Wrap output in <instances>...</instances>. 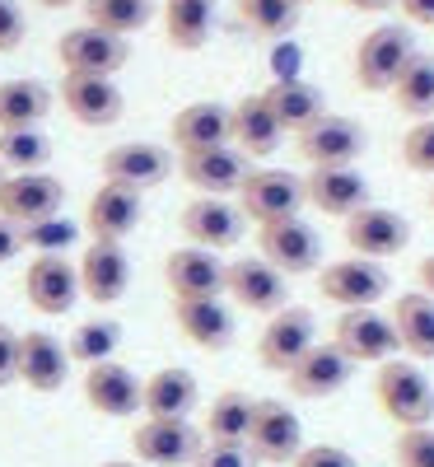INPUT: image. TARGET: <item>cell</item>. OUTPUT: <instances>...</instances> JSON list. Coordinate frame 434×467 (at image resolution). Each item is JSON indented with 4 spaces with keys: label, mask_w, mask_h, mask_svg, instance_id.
I'll return each instance as SVG.
<instances>
[{
    "label": "cell",
    "mask_w": 434,
    "mask_h": 467,
    "mask_svg": "<svg viewBox=\"0 0 434 467\" xmlns=\"http://www.w3.org/2000/svg\"><path fill=\"white\" fill-rule=\"evenodd\" d=\"M416 290H425V295L434 299V253L416 262Z\"/></svg>",
    "instance_id": "f907efd6"
},
{
    "label": "cell",
    "mask_w": 434,
    "mask_h": 467,
    "mask_svg": "<svg viewBox=\"0 0 434 467\" xmlns=\"http://www.w3.org/2000/svg\"><path fill=\"white\" fill-rule=\"evenodd\" d=\"M318 295L336 308H378V299L392 295V276L383 262L341 257V262L318 266Z\"/></svg>",
    "instance_id": "ba28073f"
},
{
    "label": "cell",
    "mask_w": 434,
    "mask_h": 467,
    "mask_svg": "<svg viewBox=\"0 0 434 467\" xmlns=\"http://www.w3.org/2000/svg\"><path fill=\"white\" fill-rule=\"evenodd\" d=\"M19 253H24V229L10 224V220H0V266L15 262Z\"/></svg>",
    "instance_id": "c3c4849f"
},
{
    "label": "cell",
    "mask_w": 434,
    "mask_h": 467,
    "mask_svg": "<svg viewBox=\"0 0 434 467\" xmlns=\"http://www.w3.org/2000/svg\"><path fill=\"white\" fill-rule=\"evenodd\" d=\"M262 94H266V103H271V112H275V122L285 127V136L308 131V127L327 112L323 89L313 85V80H299V75H281V80H271Z\"/></svg>",
    "instance_id": "1f68e13d"
},
{
    "label": "cell",
    "mask_w": 434,
    "mask_h": 467,
    "mask_svg": "<svg viewBox=\"0 0 434 467\" xmlns=\"http://www.w3.org/2000/svg\"><path fill=\"white\" fill-rule=\"evenodd\" d=\"M117 346H122V323L117 318H89V323H80L70 332V341H66V350H70V360L75 365H103V360H117Z\"/></svg>",
    "instance_id": "74e56055"
},
{
    "label": "cell",
    "mask_w": 434,
    "mask_h": 467,
    "mask_svg": "<svg viewBox=\"0 0 434 467\" xmlns=\"http://www.w3.org/2000/svg\"><path fill=\"white\" fill-rule=\"evenodd\" d=\"M215 145H229V103H215V99H196L187 108L173 112L169 122V150L178 154H202V150H215Z\"/></svg>",
    "instance_id": "4316f807"
},
{
    "label": "cell",
    "mask_w": 434,
    "mask_h": 467,
    "mask_svg": "<svg viewBox=\"0 0 434 467\" xmlns=\"http://www.w3.org/2000/svg\"><path fill=\"white\" fill-rule=\"evenodd\" d=\"M392 462L398 467H434V425L398 431V440H392Z\"/></svg>",
    "instance_id": "7bdbcfd3"
},
{
    "label": "cell",
    "mask_w": 434,
    "mask_h": 467,
    "mask_svg": "<svg viewBox=\"0 0 434 467\" xmlns=\"http://www.w3.org/2000/svg\"><path fill=\"white\" fill-rule=\"evenodd\" d=\"M24 299L43 318H66L80 304V271L66 253H37L24 271Z\"/></svg>",
    "instance_id": "9a60e30c"
},
{
    "label": "cell",
    "mask_w": 434,
    "mask_h": 467,
    "mask_svg": "<svg viewBox=\"0 0 434 467\" xmlns=\"http://www.w3.org/2000/svg\"><path fill=\"white\" fill-rule=\"evenodd\" d=\"M294 5H299V10H304V5H313V0H294Z\"/></svg>",
    "instance_id": "9f6ffc18"
},
{
    "label": "cell",
    "mask_w": 434,
    "mask_h": 467,
    "mask_svg": "<svg viewBox=\"0 0 434 467\" xmlns=\"http://www.w3.org/2000/svg\"><path fill=\"white\" fill-rule=\"evenodd\" d=\"M248 449L262 467H290L304 449V420L290 411L285 398H257L253 425H248Z\"/></svg>",
    "instance_id": "52a82bcc"
},
{
    "label": "cell",
    "mask_w": 434,
    "mask_h": 467,
    "mask_svg": "<svg viewBox=\"0 0 434 467\" xmlns=\"http://www.w3.org/2000/svg\"><path fill=\"white\" fill-rule=\"evenodd\" d=\"M70 365H75L70 350L52 332H43V327L19 332V383L28 393H43V398L61 393L70 379Z\"/></svg>",
    "instance_id": "603a6c76"
},
{
    "label": "cell",
    "mask_w": 434,
    "mask_h": 467,
    "mask_svg": "<svg viewBox=\"0 0 434 467\" xmlns=\"http://www.w3.org/2000/svg\"><path fill=\"white\" fill-rule=\"evenodd\" d=\"M202 407V383L182 365L154 369L140 388V411L150 420H191V411Z\"/></svg>",
    "instance_id": "83f0119b"
},
{
    "label": "cell",
    "mask_w": 434,
    "mask_h": 467,
    "mask_svg": "<svg viewBox=\"0 0 434 467\" xmlns=\"http://www.w3.org/2000/svg\"><path fill=\"white\" fill-rule=\"evenodd\" d=\"M98 467H145V462H136V458H117V462H98Z\"/></svg>",
    "instance_id": "db71d44e"
},
{
    "label": "cell",
    "mask_w": 434,
    "mask_h": 467,
    "mask_svg": "<svg viewBox=\"0 0 434 467\" xmlns=\"http://www.w3.org/2000/svg\"><path fill=\"white\" fill-rule=\"evenodd\" d=\"M346 10H360V15H388L398 0H341Z\"/></svg>",
    "instance_id": "816d5d0a"
},
{
    "label": "cell",
    "mask_w": 434,
    "mask_h": 467,
    "mask_svg": "<svg viewBox=\"0 0 434 467\" xmlns=\"http://www.w3.org/2000/svg\"><path fill=\"white\" fill-rule=\"evenodd\" d=\"M239 24L253 37H290L299 28V5L294 0H233Z\"/></svg>",
    "instance_id": "f35d334b"
},
{
    "label": "cell",
    "mask_w": 434,
    "mask_h": 467,
    "mask_svg": "<svg viewBox=\"0 0 434 467\" xmlns=\"http://www.w3.org/2000/svg\"><path fill=\"white\" fill-rule=\"evenodd\" d=\"M290 467H360V458L341 444H304Z\"/></svg>",
    "instance_id": "bcb514c9"
},
{
    "label": "cell",
    "mask_w": 434,
    "mask_h": 467,
    "mask_svg": "<svg viewBox=\"0 0 434 467\" xmlns=\"http://www.w3.org/2000/svg\"><path fill=\"white\" fill-rule=\"evenodd\" d=\"M294 150L308 169H355L369 150V131L341 112H323L308 131L294 136Z\"/></svg>",
    "instance_id": "5b68a950"
},
{
    "label": "cell",
    "mask_w": 434,
    "mask_h": 467,
    "mask_svg": "<svg viewBox=\"0 0 434 467\" xmlns=\"http://www.w3.org/2000/svg\"><path fill=\"white\" fill-rule=\"evenodd\" d=\"M80 239H85V224H75L70 215L24 224V248H33V253H70Z\"/></svg>",
    "instance_id": "60d3db41"
},
{
    "label": "cell",
    "mask_w": 434,
    "mask_h": 467,
    "mask_svg": "<svg viewBox=\"0 0 434 467\" xmlns=\"http://www.w3.org/2000/svg\"><path fill=\"white\" fill-rule=\"evenodd\" d=\"M47 112H52V89L43 80H5L0 85V131L43 127Z\"/></svg>",
    "instance_id": "836d02e7"
},
{
    "label": "cell",
    "mask_w": 434,
    "mask_h": 467,
    "mask_svg": "<svg viewBox=\"0 0 434 467\" xmlns=\"http://www.w3.org/2000/svg\"><path fill=\"white\" fill-rule=\"evenodd\" d=\"M257 248L281 276H318V266H323V239H318V229H313L304 215L262 224L257 229Z\"/></svg>",
    "instance_id": "30bf717a"
},
{
    "label": "cell",
    "mask_w": 434,
    "mask_h": 467,
    "mask_svg": "<svg viewBox=\"0 0 434 467\" xmlns=\"http://www.w3.org/2000/svg\"><path fill=\"white\" fill-rule=\"evenodd\" d=\"M425 206H429V215H434V187H429V197H425Z\"/></svg>",
    "instance_id": "11a10c76"
},
{
    "label": "cell",
    "mask_w": 434,
    "mask_h": 467,
    "mask_svg": "<svg viewBox=\"0 0 434 467\" xmlns=\"http://www.w3.org/2000/svg\"><path fill=\"white\" fill-rule=\"evenodd\" d=\"M398 10L416 28H434V0H398Z\"/></svg>",
    "instance_id": "681fc988"
},
{
    "label": "cell",
    "mask_w": 434,
    "mask_h": 467,
    "mask_svg": "<svg viewBox=\"0 0 434 467\" xmlns=\"http://www.w3.org/2000/svg\"><path fill=\"white\" fill-rule=\"evenodd\" d=\"M33 5H43V10H66V5H80V0H33Z\"/></svg>",
    "instance_id": "f5cc1de1"
},
{
    "label": "cell",
    "mask_w": 434,
    "mask_h": 467,
    "mask_svg": "<svg viewBox=\"0 0 434 467\" xmlns=\"http://www.w3.org/2000/svg\"><path fill=\"white\" fill-rule=\"evenodd\" d=\"M411 57H416L411 28H402V24H378V28H369L360 43H355V57H350L355 89L388 94L392 80L402 75V66H407Z\"/></svg>",
    "instance_id": "7a4b0ae2"
},
{
    "label": "cell",
    "mask_w": 434,
    "mask_h": 467,
    "mask_svg": "<svg viewBox=\"0 0 434 467\" xmlns=\"http://www.w3.org/2000/svg\"><path fill=\"white\" fill-rule=\"evenodd\" d=\"M224 299H233L243 314H281L290 304V276H281L266 257H233L224 262Z\"/></svg>",
    "instance_id": "9c48e42d"
},
{
    "label": "cell",
    "mask_w": 434,
    "mask_h": 467,
    "mask_svg": "<svg viewBox=\"0 0 434 467\" xmlns=\"http://www.w3.org/2000/svg\"><path fill=\"white\" fill-rule=\"evenodd\" d=\"M0 182H5V169H0Z\"/></svg>",
    "instance_id": "6f0895ef"
},
{
    "label": "cell",
    "mask_w": 434,
    "mask_h": 467,
    "mask_svg": "<svg viewBox=\"0 0 434 467\" xmlns=\"http://www.w3.org/2000/svg\"><path fill=\"white\" fill-rule=\"evenodd\" d=\"M145 220V197L131 187H117V182H98L94 197L85 206V234L89 239H103V244H127L131 234L140 229Z\"/></svg>",
    "instance_id": "ac0fdd59"
},
{
    "label": "cell",
    "mask_w": 434,
    "mask_h": 467,
    "mask_svg": "<svg viewBox=\"0 0 434 467\" xmlns=\"http://www.w3.org/2000/svg\"><path fill=\"white\" fill-rule=\"evenodd\" d=\"M140 379L122 365V360H103V365H89L85 379H80V393L89 402V411L108 416V420H127L140 411Z\"/></svg>",
    "instance_id": "484cf974"
},
{
    "label": "cell",
    "mask_w": 434,
    "mask_h": 467,
    "mask_svg": "<svg viewBox=\"0 0 434 467\" xmlns=\"http://www.w3.org/2000/svg\"><path fill=\"white\" fill-rule=\"evenodd\" d=\"M24 37H28V19L19 10V0H0V57L19 52Z\"/></svg>",
    "instance_id": "f6af8a7d"
},
{
    "label": "cell",
    "mask_w": 434,
    "mask_h": 467,
    "mask_svg": "<svg viewBox=\"0 0 434 467\" xmlns=\"http://www.w3.org/2000/svg\"><path fill=\"white\" fill-rule=\"evenodd\" d=\"M191 467H262V462L253 458V449H248V444L206 440V449L196 453V462H191Z\"/></svg>",
    "instance_id": "ee69618b"
},
{
    "label": "cell",
    "mask_w": 434,
    "mask_h": 467,
    "mask_svg": "<svg viewBox=\"0 0 434 467\" xmlns=\"http://www.w3.org/2000/svg\"><path fill=\"white\" fill-rule=\"evenodd\" d=\"M61 103L66 112L75 117L80 127H117L122 122V112H127V99L122 89H117L112 75H66L61 80Z\"/></svg>",
    "instance_id": "ffe728a7"
},
{
    "label": "cell",
    "mask_w": 434,
    "mask_h": 467,
    "mask_svg": "<svg viewBox=\"0 0 434 467\" xmlns=\"http://www.w3.org/2000/svg\"><path fill=\"white\" fill-rule=\"evenodd\" d=\"M346 229V248L350 257H365V262H388V257H402L407 244H411V224L407 215H398L392 206H365L355 211L350 220H341Z\"/></svg>",
    "instance_id": "7c38bea8"
},
{
    "label": "cell",
    "mask_w": 434,
    "mask_h": 467,
    "mask_svg": "<svg viewBox=\"0 0 434 467\" xmlns=\"http://www.w3.org/2000/svg\"><path fill=\"white\" fill-rule=\"evenodd\" d=\"M304 197L313 211H323L332 220H350L355 211L369 206V178L360 169H308Z\"/></svg>",
    "instance_id": "f546056e"
},
{
    "label": "cell",
    "mask_w": 434,
    "mask_h": 467,
    "mask_svg": "<svg viewBox=\"0 0 434 467\" xmlns=\"http://www.w3.org/2000/svg\"><path fill=\"white\" fill-rule=\"evenodd\" d=\"M57 61H61L66 75H117L131 61V43L80 24V28H66L57 37Z\"/></svg>",
    "instance_id": "2e32d148"
},
{
    "label": "cell",
    "mask_w": 434,
    "mask_h": 467,
    "mask_svg": "<svg viewBox=\"0 0 434 467\" xmlns=\"http://www.w3.org/2000/svg\"><path fill=\"white\" fill-rule=\"evenodd\" d=\"M229 145L248 160H271L285 145V127L275 122L266 94H243L239 103H229Z\"/></svg>",
    "instance_id": "cb8c5ba5"
},
{
    "label": "cell",
    "mask_w": 434,
    "mask_h": 467,
    "mask_svg": "<svg viewBox=\"0 0 434 467\" xmlns=\"http://www.w3.org/2000/svg\"><path fill=\"white\" fill-rule=\"evenodd\" d=\"M253 160L239 154L233 145H215V150H202V154H182L178 160V173L187 187H196V197H233L243 187Z\"/></svg>",
    "instance_id": "d4e9b609"
},
{
    "label": "cell",
    "mask_w": 434,
    "mask_h": 467,
    "mask_svg": "<svg viewBox=\"0 0 434 467\" xmlns=\"http://www.w3.org/2000/svg\"><path fill=\"white\" fill-rule=\"evenodd\" d=\"M233 202H239V211H243V220L253 229L275 224V220H294L308 206L299 173H290V169H257V164L248 169L243 187L233 192Z\"/></svg>",
    "instance_id": "3957f363"
},
{
    "label": "cell",
    "mask_w": 434,
    "mask_h": 467,
    "mask_svg": "<svg viewBox=\"0 0 434 467\" xmlns=\"http://www.w3.org/2000/svg\"><path fill=\"white\" fill-rule=\"evenodd\" d=\"M75 271H80V299H94V304H117L131 285V257H127V244H103V239H89L85 253L75 257Z\"/></svg>",
    "instance_id": "d6986e66"
},
{
    "label": "cell",
    "mask_w": 434,
    "mask_h": 467,
    "mask_svg": "<svg viewBox=\"0 0 434 467\" xmlns=\"http://www.w3.org/2000/svg\"><path fill=\"white\" fill-rule=\"evenodd\" d=\"M388 99H392V108H398V112L416 117V122L434 117V57H429V52H416V57L402 66L398 80H392Z\"/></svg>",
    "instance_id": "e575fe53"
},
{
    "label": "cell",
    "mask_w": 434,
    "mask_h": 467,
    "mask_svg": "<svg viewBox=\"0 0 434 467\" xmlns=\"http://www.w3.org/2000/svg\"><path fill=\"white\" fill-rule=\"evenodd\" d=\"M178 229H182V239L191 248L229 253L248 234V220H243V211H239L233 197H191L178 215Z\"/></svg>",
    "instance_id": "8fae6325"
},
{
    "label": "cell",
    "mask_w": 434,
    "mask_h": 467,
    "mask_svg": "<svg viewBox=\"0 0 434 467\" xmlns=\"http://www.w3.org/2000/svg\"><path fill=\"white\" fill-rule=\"evenodd\" d=\"M173 323H178V332L196 350H206V356L229 350L233 346V332H239L233 308L224 299H173Z\"/></svg>",
    "instance_id": "f1b7e54d"
},
{
    "label": "cell",
    "mask_w": 434,
    "mask_h": 467,
    "mask_svg": "<svg viewBox=\"0 0 434 467\" xmlns=\"http://www.w3.org/2000/svg\"><path fill=\"white\" fill-rule=\"evenodd\" d=\"M313 346H318V314L308 304H285L281 314L266 318L257 337V365L285 379Z\"/></svg>",
    "instance_id": "277c9868"
},
{
    "label": "cell",
    "mask_w": 434,
    "mask_h": 467,
    "mask_svg": "<svg viewBox=\"0 0 434 467\" xmlns=\"http://www.w3.org/2000/svg\"><path fill=\"white\" fill-rule=\"evenodd\" d=\"M327 341L341 350L355 369H365V365L378 369L383 360L402 356V350H398V332H392V318L383 314V308H341Z\"/></svg>",
    "instance_id": "8992f818"
},
{
    "label": "cell",
    "mask_w": 434,
    "mask_h": 467,
    "mask_svg": "<svg viewBox=\"0 0 434 467\" xmlns=\"http://www.w3.org/2000/svg\"><path fill=\"white\" fill-rule=\"evenodd\" d=\"M164 285L173 299H224V257L182 244L164 257Z\"/></svg>",
    "instance_id": "7402d4cb"
},
{
    "label": "cell",
    "mask_w": 434,
    "mask_h": 467,
    "mask_svg": "<svg viewBox=\"0 0 434 467\" xmlns=\"http://www.w3.org/2000/svg\"><path fill=\"white\" fill-rule=\"evenodd\" d=\"M374 402H378V411L392 425H398V431L434 425V383L407 356H392V360H383L374 369Z\"/></svg>",
    "instance_id": "6da1fadb"
},
{
    "label": "cell",
    "mask_w": 434,
    "mask_h": 467,
    "mask_svg": "<svg viewBox=\"0 0 434 467\" xmlns=\"http://www.w3.org/2000/svg\"><path fill=\"white\" fill-rule=\"evenodd\" d=\"M131 449H136V462H145V467H191L196 453L206 449V435H202V425H191V420L140 416V425L131 431Z\"/></svg>",
    "instance_id": "5bb4252c"
},
{
    "label": "cell",
    "mask_w": 434,
    "mask_h": 467,
    "mask_svg": "<svg viewBox=\"0 0 434 467\" xmlns=\"http://www.w3.org/2000/svg\"><path fill=\"white\" fill-rule=\"evenodd\" d=\"M350 379H355V365L341 356L332 341H318L285 374V388H290V398H299V402H327V398L341 393V388H350Z\"/></svg>",
    "instance_id": "44dd1931"
},
{
    "label": "cell",
    "mask_w": 434,
    "mask_h": 467,
    "mask_svg": "<svg viewBox=\"0 0 434 467\" xmlns=\"http://www.w3.org/2000/svg\"><path fill=\"white\" fill-rule=\"evenodd\" d=\"M253 393L243 388H224L215 393V402L206 407V420H202V435L206 440H224V444H248V425H253Z\"/></svg>",
    "instance_id": "d590c367"
},
{
    "label": "cell",
    "mask_w": 434,
    "mask_h": 467,
    "mask_svg": "<svg viewBox=\"0 0 434 467\" xmlns=\"http://www.w3.org/2000/svg\"><path fill=\"white\" fill-rule=\"evenodd\" d=\"M402 164L420 178H434V117L411 122V131L402 136Z\"/></svg>",
    "instance_id": "b9f144b4"
},
{
    "label": "cell",
    "mask_w": 434,
    "mask_h": 467,
    "mask_svg": "<svg viewBox=\"0 0 434 467\" xmlns=\"http://www.w3.org/2000/svg\"><path fill=\"white\" fill-rule=\"evenodd\" d=\"M80 5H85V24L112 37H131L154 19V0H80Z\"/></svg>",
    "instance_id": "8d00e7d4"
},
{
    "label": "cell",
    "mask_w": 434,
    "mask_h": 467,
    "mask_svg": "<svg viewBox=\"0 0 434 467\" xmlns=\"http://www.w3.org/2000/svg\"><path fill=\"white\" fill-rule=\"evenodd\" d=\"M388 318H392V332H398L402 356L416 365H429L434 360V299L425 290H407L392 299Z\"/></svg>",
    "instance_id": "4dcf8cb0"
},
{
    "label": "cell",
    "mask_w": 434,
    "mask_h": 467,
    "mask_svg": "<svg viewBox=\"0 0 434 467\" xmlns=\"http://www.w3.org/2000/svg\"><path fill=\"white\" fill-rule=\"evenodd\" d=\"M66 211V182L43 173H5L0 182V220L10 224H37V220H52Z\"/></svg>",
    "instance_id": "e0dca14e"
},
{
    "label": "cell",
    "mask_w": 434,
    "mask_h": 467,
    "mask_svg": "<svg viewBox=\"0 0 434 467\" xmlns=\"http://www.w3.org/2000/svg\"><path fill=\"white\" fill-rule=\"evenodd\" d=\"M52 160V140L28 127V131H0V169L10 173H43Z\"/></svg>",
    "instance_id": "ab89813d"
},
{
    "label": "cell",
    "mask_w": 434,
    "mask_h": 467,
    "mask_svg": "<svg viewBox=\"0 0 434 467\" xmlns=\"http://www.w3.org/2000/svg\"><path fill=\"white\" fill-rule=\"evenodd\" d=\"M215 33V0H164V37L173 52H202Z\"/></svg>",
    "instance_id": "d6a6232c"
},
{
    "label": "cell",
    "mask_w": 434,
    "mask_h": 467,
    "mask_svg": "<svg viewBox=\"0 0 434 467\" xmlns=\"http://www.w3.org/2000/svg\"><path fill=\"white\" fill-rule=\"evenodd\" d=\"M19 383V332L0 323V388Z\"/></svg>",
    "instance_id": "7dc6e473"
},
{
    "label": "cell",
    "mask_w": 434,
    "mask_h": 467,
    "mask_svg": "<svg viewBox=\"0 0 434 467\" xmlns=\"http://www.w3.org/2000/svg\"><path fill=\"white\" fill-rule=\"evenodd\" d=\"M178 169V154L169 145H154V140H127V145H112L103 154V182H117V187H131V192H145L150 187H164Z\"/></svg>",
    "instance_id": "4fadbf2b"
}]
</instances>
